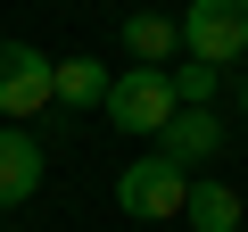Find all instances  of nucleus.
Returning a JSON list of instances; mask_svg holds the SVG:
<instances>
[{"label": "nucleus", "instance_id": "obj_2", "mask_svg": "<svg viewBox=\"0 0 248 232\" xmlns=\"http://www.w3.org/2000/svg\"><path fill=\"white\" fill-rule=\"evenodd\" d=\"M182 199H190V174L174 166V158H141V166H124L116 174V207L124 215H141V224H166V215H182Z\"/></svg>", "mask_w": 248, "mask_h": 232}, {"label": "nucleus", "instance_id": "obj_4", "mask_svg": "<svg viewBox=\"0 0 248 232\" xmlns=\"http://www.w3.org/2000/svg\"><path fill=\"white\" fill-rule=\"evenodd\" d=\"M42 108H50V58L33 42H9V33H0V116L25 125V116H42Z\"/></svg>", "mask_w": 248, "mask_h": 232}, {"label": "nucleus", "instance_id": "obj_11", "mask_svg": "<svg viewBox=\"0 0 248 232\" xmlns=\"http://www.w3.org/2000/svg\"><path fill=\"white\" fill-rule=\"evenodd\" d=\"M240 116H248V83H240Z\"/></svg>", "mask_w": 248, "mask_h": 232}, {"label": "nucleus", "instance_id": "obj_9", "mask_svg": "<svg viewBox=\"0 0 248 232\" xmlns=\"http://www.w3.org/2000/svg\"><path fill=\"white\" fill-rule=\"evenodd\" d=\"M174 42H182V33H174L166 17H133V25H124V50H133L141 66H157V58H166Z\"/></svg>", "mask_w": 248, "mask_h": 232}, {"label": "nucleus", "instance_id": "obj_1", "mask_svg": "<svg viewBox=\"0 0 248 232\" xmlns=\"http://www.w3.org/2000/svg\"><path fill=\"white\" fill-rule=\"evenodd\" d=\"M99 108H108L116 133H149V141H157L182 99H174V75H166V66H133V75H108V99H99Z\"/></svg>", "mask_w": 248, "mask_h": 232}, {"label": "nucleus", "instance_id": "obj_6", "mask_svg": "<svg viewBox=\"0 0 248 232\" xmlns=\"http://www.w3.org/2000/svg\"><path fill=\"white\" fill-rule=\"evenodd\" d=\"M42 191V141L25 125H0V207H17Z\"/></svg>", "mask_w": 248, "mask_h": 232}, {"label": "nucleus", "instance_id": "obj_10", "mask_svg": "<svg viewBox=\"0 0 248 232\" xmlns=\"http://www.w3.org/2000/svg\"><path fill=\"white\" fill-rule=\"evenodd\" d=\"M174 99H182V108H215V66H207V58L174 66Z\"/></svg>", "mask_w": 248, "mask_h": 232}, {"label": "nucleus", "instance_id": "obj_7", "mask_svg": "<svg viewBox=\"0 0 248 232\" xmlns=\"http://www.w3.org/2000/svg\"><path fill=\"white\" fill-rule=\"evenodd\" d=\"M50 99L99 108V99H108V66H99V58H50Z\"/></svg>", "mask_w": 248, "mask_h": 232}, {"label": "nucleus", "instance_id": "obj_8", "mask_svg": "<svg viewBox=\"0 0 248 232\" xmlns=\"http://www.w3.org/2000/svg\"><path fill=\"white\" fill-rule=\"evenodd\" d=\"M182 215H190V232H240V191L232 182H190Z\"/></svg>", "mask_w": 248, "mask_h": 232}, {"label": "nucleus", "instance_id": "obj_5", "mask_svg": "<svg viewBox=\"0 0 248 232\" xmlns=\"http://www.w3.org/2000/svg\"><path fill=\"white\" fill-rule=\"evenodd\" d=\"M215 149H223V116H215V108H174V116H166V133H157V158H174L182 174L207 166Z\"/></svg>", "mask_w": 248, "mask_h": 232}, {"label": "nucleus", "instance_id": "obj_3", "mask_svg": "<svg viewBox=\"0 0 248 232\" xmlns=\"http://www.w3.org/2000/svg\"><path fill=\"white\" fill-rule=\"evenodd\" d=\"M174 33L190 42V58L232 66V58L248 50V0H190V17H182Z\"/></svg>", "mask_w": 248, "mask_h": 232}]
</instances>
